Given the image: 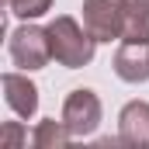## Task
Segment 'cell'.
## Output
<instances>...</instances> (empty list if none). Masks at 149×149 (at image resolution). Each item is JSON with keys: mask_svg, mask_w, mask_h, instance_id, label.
I'll return each instance as SVG.
<instances>
[{"mask_svg": "<svg viewBox=\"0 0 149 149\" xmlns=\"http://www.w3.org/2000/svg\"><path fill=\"white\" fill-rule=\"evenodd\" d=\"M49 45H52V59L66 70H80L94 59V45L97 38L87 31V24H80L70 14H59L49 21Z\"/></svg>", "mask_w": 149, "mask_h": 149, "instance_id": "cell-1", "label": "cell"}, {"mask_svg": "<svg viewBox=\"0 0 149 149\" xmlns=\"http://www.w3.org/2000/svg\"><path fill=\"white\" fill-rule=\"evenodd\" d=\"M7 49H10V59H14L17 70H24V73H31V70H45L49 59H52L49 28H38V24H31V21H24L21 28L10 31Z\"/></svg>", "mask_w": 149, "mask_h": 149, "instance_id": "cell-2", "label": "cell"}, {"mask_svg": "<svg viewBox=\"0 0 149 149\" xmlns=\"http://www.w3.org/2000/svg\"><path fill=\"white\" fill-rule=\"evenodd\" d=\"M101 97L90 90V87H76L70 90V97L63 101V121H66V128L73 132V139H87V135H94L97 132V125H101Z\"/></svg>", "mask_w": 149, "mask_h": 149, "instance_id": "cell-3", "label": "cell"}, {"mask_svg": "<svg viewBox=\"0 0 149 149\" xmlns=\"http://www.w3.org/2000/svg\"><path fill=\"white\" fill-rule=\"evenodd\" d=\"M125 7H128V0H83V24H87V31L97 42L121 38Z\"/></svg>", "mask_w": 149, "mask_h": 149, "instance_id": "cell-4", "label": "cell"}, {"mask_svg": "<svg viewBox=\"0 0 149 149\" xmlns=\"http://www.w3.org/2000/svg\"><path fill=\"white\" fill-rule=\"evenodd\" d=\"M118 139L121 146L149 149V104L146 101H128L118 114Z\"/></svg>", "mask_w": 149, "mask_h": 149, "instance_id": "cell-5", "label": "cell"}, {"mask_svg": "<svg viewBox=\"0 0 149 149\" xmlns=\"http://www.w3.org/2000/svg\"><path fill=\"white\" fill-rule=\"evenodd\" d=\"M114 73L125 83L149 80V42H121L114 52Z\"/></svg>", "mask_w": 149, "mask_h": 149, "instance_id": "cell-6", "label": "cell"}, {"mask_svg": "<svg viewBox=\"0 0 149 149\" xmlns=\"http://www.w3.org/2000/svg\"><path fill=\"white\" fill-rule=\"evenodd\" d=\"M3 101L17 118H31L38 111V87L24 73H3Z\"/></svg>", "mask_w": 149, "mask_h": 149, "instance_id": "cell-7", "label": "cell"}, {"mask_svg": "<svg viewBox=\"0 0 149 149\" xmlns=\"http://www.w3.org/2000/svg\"><path fill=\"white\" fill-rule=\"evenodd\" d=\"M121 42H149V0H128Z\"/></svg>", "mask_w": 149, "mask_h": 149, "instance_id": "cell-8", "label": "cell"}, {"mask_svg": "<svg viewBox=\"0 0 149 149\" xmlns=\"http://www.w3.org/2000/svg\"><path fill=\"white\" fill-rule=\"evenodd\" d=\"M70 142H73V132L66 128V121H56V118L38 121L35 132H31V146L35 149H63Z\"/></svg>", "mask_w": 149, "mask_h": 149, "instance_id": "cell-9", "label": "cell"}, {"mask_svg": "<svg viewBox=\"0 0 149 149\" xmlns=\"http://www.w3.org/2000/svg\"><path fill=\"white\" fill-rule=\"evenodd\" d=\"M7 10L21 21H35V17L52 10V0H7Z\"/></svg>", "mask_w": 149, "mask_h": 149, "instance_id": "cell-10", "label": "cell"}, {"mask_svg": "<svg viewBox=\"0 0 149 149\" xmlns=\"http://www.w3.org/2000/svg\"><path fill=\"white\" fill-rule=\"evenodd\" d=\"M0 139H3V146H7V149H21V146H28V135H24V128H21L17 121H7Z\"/></svg>", "mask_w": 149, "mask_h": 149, "instance_id": "cell-11", "label": "cell"}]
</instances>
